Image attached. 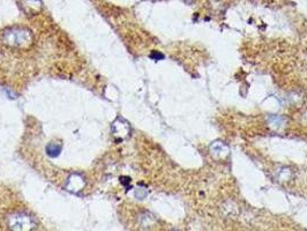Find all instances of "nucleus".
<instances>
[{"label": "nucleus", "instance_id": "nucleus-2", "mask_svg": "<svg viewBox=\"0 0 307 231\" xmlns=\"http://www.w3.org/2000/svg\"><path fill=\"white\" fill-rule=\"evenodd\" d=\"M150 57H151V58H154V59H162V58H163V55L158 54V52H154V54L151 55Z\"/></svg>", "mask_w": 307, "mask_h": 231}, {"label": "nucleus", "instance_id": "nucleus-1", "mask_svg": "<svg viewBox=\"0 0 307 231\" xmlns=\"http://www.w3.org/2000/svg\"><path fill=\"white\" fill-rule=\"evenodd\" d=\"M47 152L48 155H50L52 157L58 156L59 153L61 152V146L57 145V143H50V145H48L47 147Z\"/></svg>", "mask_w": 307, "mask_h": 231}]
</instances>
